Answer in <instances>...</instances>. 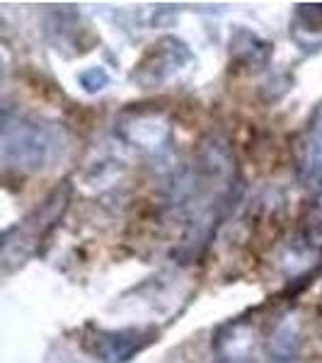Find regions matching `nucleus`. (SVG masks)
<instances>
[{
	"label": "nucleus",
	"mask_w": 322,
	"mask_h": 363,
	"mask_svg": "<svg viewBox=\"0 0 322 363\" xmlns=\"http://www.w3.org/2000/svg\"><path fill=\"white\" fill-rule=\"evenodd\" d=\"M58 150V131L37 119H5L3 162L15 172H37L54 160Z\"/></svg>",
	"instance_id": "nucleus-1"
},
{
	"label": "nucleus",
	"mask_w": 322,
	"mask_h": 363,
	"mask_svg": "<svg viewBox=\"0 0 322 363\" xmlns=\"http://www.w3.org/2000/svg\"><path fill=\"white\" fill-rule=\"evenodd\" d=\"M155 339L153 330H97L87 327L83 335V347L102 363H128L138 351H143Z\"/></svg>",
	"instance_id": "nucleus-2"
},
{
	"label": "nucleus",
	"mask_w": 322,
	"mask_h": 363,
	"mask_svg": "<svg viewBox=\"0 0 322 363\" xmlns=\"http://www.w3.org/2000/svg\"><path fill=\"white\" fill-rule=\"evenodd\" d=\"M66 203H68V189L66 186H63L61 191L56 189L42 206L29 216L25 223H20L17 228H13V230H8V235H17V240H5L3 252L15 250V245H17V259H25V257L32 255L34 245L42 242V240L51 233V228L58 223L61 213L66 211Z\"/></svg>",
	"instance_id": "nucleus-3"
},
{
	"label": "nucleus",
	"mask_w": 322,
	"mask_h": 363,
	"mask_svg": "<svg viewBox=\"0 0 322 363\" xmlns=\"http://www.w3.org/2000/svg\"><path fill=\"white\" fill-rule=\"evenodd\" d=\"M218 363H255L260 356V335L248 320H235L221 327L213 337Z\"/></svg>",
	"instance_id": "nucleus-4"
},
{
	"label": "nucleus",
	"mask_w": 322,
	"mask_h": 363,
	"mask_svg": "<svg viewBox=\"0 0 322 363\" xmlns=\"http://www.w3.org/2000/svg\"><path fill=\"white\" fill-rule=\"evenodd\" d=\"M296 172L308 189L322 191V109H318L296 145Z\"/></svg>",
	"instance_id": "nucleus-5"
},
{
	"label": "nucleus",
	"mask_w": 322,
	"mask_h": 363,
	"mask_svg": "<svg viewBox=\"0 0 322 363\" xmlns=\"http://www.w3.org/2000/svg\"><path fill=\"white\" fill-rule=\"evenodd\" d=\"M191 61V54L187 51V46L177 39H162L160 44L155 46L153 54V66L157 63L155 70H150V80H165L172 73H177L179 66Z\"/></svg>",
	"instance_id": "nucleus-6"
},
{
	"label": "nucleus",
	"mask_w": 322,
	"mask_h": 363,
	"mask_svg": "<svg viewBox=\"0 0 322 363\" xmlns=\"http://www.w3.org/2000/svg\"><path fill=\"white\" fill-rule=\"evenodd\" d=\"M124 131L140 148H157L167 136V126L155 116H136L131 124L124 126Z\"/></svg>",
	"instance_id": "nucleus-7"
},
{
	"label": "nucleus",
	"mask_w": 322,
	"mask_h": 363,
	"mask_svg": "<svg viewBox=\"0 0 322 363\" xmlns=\"http://www.w3.org/2000/svg\"><path fill=\"white\" fill-rule=\"evenodd\" d=\"M272 351L279 363L284 361H294L296 351H298V322L296 320H284L281 325L277 327V332H274L272 337Z\"/></svg>",
	"instance_id": "nucleus-8"
},
{
	"label": "nucleus",
	"mask_w": 322,
	"mask_h": 363,
	"mask_svg": "<svg viewBox=\"0 0 322 363\" xmlns=\"http://www.w3.org/2000/svg\"><path fill=\"white\" fill-rule=\"evenodd\" d=\"M298 29L322 32V5H298Z\"/></svg>",
	"instance_id": "nucleus-9"
},
{
	"label": "nucleus",
	"mask_w": 322,
	"mask_h": 363,
	"mask_svg": "<svg viewBox=\"0 0 322 363\" xmlns=\"http://www.w3.org/2000/svg\"><path fill=\"white\" fill-rule=\"evenodd\" d=\"M78 83L83 85V90L87 92H99V90H104V87L109 85V73L104 68H87L83 70V73L78 75Z\"/></svg>",
	"instance_id": "nucleus-10"
},
{
	"label": "nucleus",
	"mask_w": 322,
	"mask_h": 363,
	"mask_svg": "<svg viewBox=\"0 0 322 363\" xmlns=\"http://www.w3.org/2000/svg\"><path fill=\"white\" fill-rule=\"evenodd\" d=\"M306 240H308V245H313V247H322V196L308 216Z\"/></svg>",
	"instance_id": "nucleus-11"
}]
</instances>
